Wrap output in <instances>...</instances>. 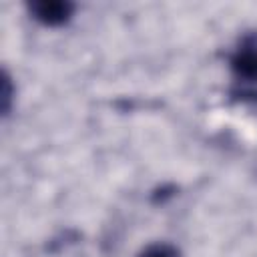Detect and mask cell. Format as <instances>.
Masks as SVG:
<instances>
[{
	"label": "cell",
	"instance_id": "cell-1",
	"mask_svg": "<svg viewBox=\"0 0 257 257\" xmlns=\"http://www.w3.org/2000/svg\"><path fill=\"white\" fill-rule=\"evenodd\" d=\"M231 68L239 78L257 80V34H249L241 40L231 56Z\"/></svg>",
	"mask_w": 257,
	"mask_h": 257
},
{
	"label": "cell",
	"instance_id": "cell-2",
	"mask_svg": "<svg viewBox=\"0 0 257 257\" xmlns=\"http://www.w3.org/2000/svg\"><path fill=\"white\" fill-rule=\"evenodd\" d=\"M28 8H30V14L46 26L64 24L74 10V6L64 0H36V2H30Z\"/></svg>",
	"mask_w": 257,
	"mask_h": 257
},
{
	"label": "cell",
	"instance_id": "cell-3",
	"mask_svg": "<svg viewBox=\"0 0 257 257\" xmlns=\"http://www.w3.org/2000/svg\"><path fill=\"white\" fill-rule=\"evenodd\" d=\"M139 257H179V251L169 243H155L141 251Z\"/></svg>",
	"mask_w": 257,
	"mask_h": 257
},
{
	"label": "cell",
	"instance_id": "cell-4",
	"mask_svg": "<svg viewBox=\"0 0 257 257\" xmlns=\"http://www.w3.org/2000/svg\"><path fill=\"white\" fill-rule=\"evenodd\" d=\"M12 94V88H10V78H8V74L4 72V78H2V110L6 112L8 110V106H10V96Z\"/></svg>",
	"mask_w": 257,
	"mask_h": 257
}]
</instances>
